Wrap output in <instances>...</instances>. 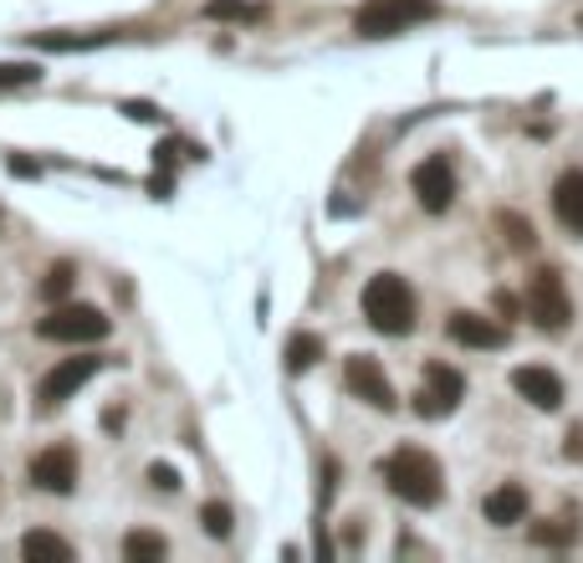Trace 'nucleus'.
<instances>
[{
    "instance_id": "obj_16",
    "label": "nucleus",
    "mask_w": 583,
    "mask_h": 563,
    "mask_svg": "<svg viewBox=\"0 0 583 563\" xmlns=\"http://www.w3.org/2000/svg\"><path fill=\"white\" fill-rule=\"evenodd\" d=\"M318 359H323V338L318 334H292L287 338V369L292 375H307Z\"/></svg>"
},
{
    "instance_id": "obj_7",
    "label": "nucleus",
    "mask_w": 583,
    "mask_h": 563,
    "mask_svg": "<svg viewBox=\"0 0 583 563\" xmlns=\"http://www.w3.org/2000/svg\"><path fill=\"white\" fill-rule=\"evenodd\" d=\"M410 185H415V201H420L425 215H446L456 201V164L446 154H430L425 164H415Z\"/></svg>"
},
{
    "instance_id": "obj_11",
    "label": "nucleus",
    "mask_w": 583,
    "mask_h": 563,
    "mask_svg": "<svg viewBox=\"0 0 583 563\" xmlns=\"http://www.w3.org/2000/svg\"><path fill=\"white\" fill-rule=\"evenodd\" d=\"M512 389H518L532 410H563V379H558L553 369H543V364L512 369Z\"/></svg>"
},
{
    "instance_id": "obj_14",
    "label": "nucleus",
    "mask_w": 583,
    "mask_h": 563,
    "mask_svg": "<svg viewBox=\"0 0 583 563\" xmlns=\"http://www.w3.org/2000/svg\"><path fill=\"white\" fill-rule=\"evenodd\" d=\"M553 215L573 236H583V170H563L553 185Z\"/></svg>"
},
{
    "instance_id": "obj_20",
    "label": "nucleus",
    "mask_w": 583,
    "mask_h": 563,
    "mask_svg": "<svg viewBox=\"0 0 583 563\" xmlns=\"http://www.w3.org/2000/svg\"><path fill=\"white\" fill-rule=\"evenodd\" d=\"M41 47V52H88V47H103V41L113 37H57V31H41V37H31Z\"/></svg>"
},
{
    "instance_id": "obj_5",
    "label": "nucleus",
    "mask_w": 583,
    "mask_h": 563,
    "mask_svg": "<svg viewBox=\"0 0 583 563\" xmlns=\"http://www.w3.org/2000/svg\"><path fill=\"white\" fill-rule=\"evenodd\" d=\"M466 400V379L456 375L451 364H425V379L415 389V416L420 420H446L456 405Z\"/></svg>"
},
{
    "instance_id": "obj_28",
    "label": "nucleus",
    "mask_w": 583,
    "mask_h": 563,
    "mask_svg": "<svg viewBox=\"0 0 583 563\" xmlns=\"http://www.w3.org/2000/svg\"><path fill=\"white\" fill-rule=\"evenodd\" d=\"M497 313H502V318H512V313H518V297H512V293H497Z\"/></svg>"
},
{
    "instance_id": "obj_22",
    "label": "nucleus",
    "mask_w": 583,
    "mask_h": 563,
    "mask_svg": "<svg viewBox=\"0 0 583 563\" xmlns=\"http://www.w3.org/2000/svg\"><path fill=\"white\" fill-rule=\"evenodd\" d=\"M31 82H41V68H31V62H0V93L6 88H31Z\"/></svg>"
},
{
    "instance_id": "obj_10",
    "label": "nucleus",
    "mask_w": 583,
    "mask_h": 563,
    "mask_svg": "<svg viewBox=\"0 0 583 563\" xmlns=\"http://www.w3.org/2000/svg\"><path fill=\"white\" fill-rule=\"evenodd\" d=\"M31 487H41V492L52 497H67L78 492V451L72 446H47L41 457H31Z\"/></svg>"
},
{
    "instance_id": "obj_12",
    "label": "nucleus",
    "mask_w": 583,
    "mask_h": 563,
    "mask_svg": "<svg viewBox=\"0 0 583 563\" xmlns=\"http://www.w3.org/2000/svg\"><path fill=\"white\" fill-rule=\"evenodd\" d=\"M446 334H451L456 344H466V349H502V344H507V328H502V323H497V318H481V313H451Z\"/></svg>"
},
{
    "instance_id": "obj_6",
    "label": "nucleus",
    "mask_w": 583,
    "mask_h": 563,
    "mask_svg": "<svg viewBox=\"0 0 583 563\" xmlns=\"http://www.w3.org/2000/svg\"><path fill=\"white\" fill-rule=\"evenodd\" d=\"M528 313L538 328H548V334H563L573 323V303H569V287H563V277L558 272H532V287H528Z\"/></svg>"
},
{
    "instance_id": "obj_23",
    "label": "nucleus",
    "mask_w": 583,
    "mask_h": 563,
    "mask_svg": "<svg viewBox=\"0 0 583 563\" xmlns=\"http://www.w3.org/2000/svg\"><path fill=\"white\" fill-rule=\"evenodd\" d=\"M497 226H502V236H507L512 246H518V252H532V246H538V236H532V226L522 221V215H502Z\"/></svg>"
},
{
    "instance_id": "obj_3",
    "label": "nucleus",
    "mask_w": 583,
    "mask_h": 563,
    "mask_svg": "<svg viewBox=\"0 0 583 563\" xmlns=\"http://www.w3.org/2000/svg\"><path fill=\"white\" fill-rule=\"evenodd\" d=\"M37 334L47 344H72L78 349V344H103L113 334V318L93 303H52V313L37 323Z\"/></svg>"
},
{
    "instance_id": "obj_13",
    "label": "nucleus",
    "mask_w": 583,
    "mask_h": 563,
    "mask_svg": "<svg viewBox=\"0 0 583 563\" xmlns=\"http://www.w3.org/2000/svg\"><path fill=\"white\" fill-rule=\"evenodd\" d=\"M481 518H487L491 528H512L528 518V487L518 482H502L497 492H487V502H481Z\"/></svg>"
},
{
    "instance_id": "obj_29",
    "label": "nucleus",
    "mask_w": 583,
    "mask_h": 563,
    "mask_svg": "<svg viewBox=\"0 0 583 563\" xmlns=\"http://www.w3.org/2000/svg\"><path fill=\"white\" fill-rule=\"evenodd\" d=\"M11 175L27 180V175H37V164H31V160H11Z\"/></svg>"
},
{
    "instance_id": "obj_24",
    "label": "nucleus",
    "mask_w": 583,
    "mask_h": 563,
    "mask_svg": "<svg viewBox=\"0 0 583 563\" xmlns=\"http://www.w3.org/2000/svg\"><path fill=\"white\" fill-rule=\"evenodd\" d=\"M149 487H154V492H180V471L154 461V467H149Z\"/></svg>"
},
{
    "instance_id": "obj_27",
    "label": "nucleus",
    "mask_w": 583,
    "mask_h": 563,
    "mask_svg": "<svg viewBox=\"0 0 583 563\" xmlns=\"http://www.w3.org/2000/svg\"><path fill=\"white\" fill-rule=\"evenodd\" d=\"M569 461H583V426L569 430Z\"/></svg>"
},
{
    "instance_id": "obj_8",
    "label": "nucleus",
    "mask_w": 583,
    "mask_h": 563,
    "mask_svg": "<svg viewBox=\"0 0 583 563\" xmlns=\"http://www.w3.org/2000/svg\"><path fill=\"white\" fill-rule=\"evenodd\" d=\"M103 369V359H93V354H78V359H62L57 369H47V379L37 385V400L52 410V405H67L78 400V389L88 385V379Z\"/></svg>"
},
{
    "instance_id": "obj_4",
    "label": "nucleus",
    "mask_w": 583,
    "mask_h": 563,
    "mask_svg": "<svg viewBox=\"0 0 583 563\" xmlns=\"http://www.w3.org/2000/svg\"><path fill=\"white\" fill-rule=\"evenodd\" d=\"M440 6L436 0H364L354 16V31L358 37H399V31H410L415 21H430Z\"/></svg>"
},
{
    "instance_id": "obj_9",
    "label": "nucleus",
    "mask_w": 583,
    "mask_h": 563,
    "mask_svg": "<svg viewBox=\"0 0 583 563\" xmlns=\"http://www.w3.org/2000/svg\"><path fill=\"white\" fill-rule=\"evenodd\" d=\"M344 385L348 395H358L364 405H374V410H395V385H389V375L379 369V359H369V354H354V359L344 364Z\"/></svg>"
},
{
    "instance_id": "obj_26",
    "label": "nucleus",
    "mask_w": 583,
    "mask_h": 563,
    "mask_svg": "<svg viewBox=\"0 0 583 563\" xmlns=\"http://www.w3.org/2000/svg\"><path fill=\"white\" fill-rule=\"evenodd\" d=\"M123 113H129V119H144V123L160 119V108H149V103H123Z\"/></svg>"
},
{
    "instance_id": "obj_18",
    "label": "nucleus",
    "mask_w": 583,
    "mask_h": 563,
    "mask_svg": "<svg viewBox=\"0 0 583 563\" xmlns=\"http://www.w3.org/2000/svg\"><path fill=\"white\" fill-rule=\"evenodd\" d=\"M164 553H170V543H164L160 533H129L123 538V559L129 563H160Z\"/></svg>"
},
{
    "instance_id": "obj_19",
    "label": "nucleus",
    "mask_w": 583,
    "mask_h": 563,
    "mask_svg": "<svg viewBox=\"0 0 583 563\" xmlns=\"http://www.w3.org/2000/svg\"><path fill=\"white\" fill-rule=\"evenodd\" d=\"M72 287H78V267H72V262H57V267L47 272V282H41V297H47V303H67Z\"/></svg>"
},
{
    "instance_id": "obj_21",
    "label": "nucleus",
    "mask_w": 583,
    "mask_h": 563,
    "mask_svg": "<svg viewBox=\"0 0 583 563\" xmlns=\"http://www.w3.org/2000/svg\"><path fill=\"white\" fill-rule=\"evenodd\" d=\"M200 523H205V533H211V538H231L236 512H231L226 502H205V508H200Z\"/></svg>"
},
{
    "instance_id": "obj_1",
    "label": "nucleus",
    "mask_w": 583,
    "mask_h": 563,
    "mask_svg": "<svg viewBox=\"0 0 583 563\" xmlns=\"http://www.w3.org/2000/svg\"><path fill=\"white\" fill-rule=\"evenodd\" d=\"M379 471H385L389 492H395L399 502H410V508H436L440 497H446V471H440V461L430 457V451H420V446H399Z\"/></svg>"
},
{
    "instance_id": "obj_15",
    "label": "nucleus",
    "mask_w": 583,
    "mask_h": 563,
    "mask_svg": "<svg viewBox=\"0 0 583 563\" xmlns=\"http://www.w3.org/2000/svg\"><path fill=\"white\" fill-rule=\"evenodd\" d=\"M21 559L27 563H72V543L57 533H27L21 538Z\"/></svg>"
},
{
    "instance_id": "obj_17",
    "label": "nucleus",
    "mask_w": 583,
    "mask_h": 563,
    "mask_svg": "<svg viewBox=\"0 0 583 563\" xmlns=\"http://www.w3.org/2000/svg\"><path fill=\"white\" fill-rule=\"evenodd\" d=\"M205 16H211V21H236V27H256V21H262V6H252V0H211V6H205Z\"/></svg>"
},
{
    "instance_id": "obj_25",
    "label": "nucleus",
    "mask_w": 583,
    "mask_h": 563,
    "mask_svg": "<svg viewBox=\"0 0 583 563\" xmlns=\"http://www.w3.org/2000/svg\"><path fill=\"white\" fill-rule=\"evenodd\" d=\"M538 543H573V528H532Z\"/></svg>"
},
{
    "instance_id": "obj_2",
    "label": "nucleus",
    "mask_w": 583,
    "mask_h": 563,
    "mask_svg": "<svg viewBox=\"0 0 583 563\" xmlns=\"http://www.w3.org/2000/svg\"><path fill=\"white\" fill-rule=\"evenodd\" d=\"M364 318H369L374 334L385 338H405L415 334V287L395 272H379L364 287Z\"/></svg>"
}]
</instances>
